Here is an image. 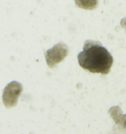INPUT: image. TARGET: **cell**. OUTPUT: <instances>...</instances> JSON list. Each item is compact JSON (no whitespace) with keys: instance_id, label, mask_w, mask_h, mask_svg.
I'll return each instance as SVG.
<instances>
[{"instance_id":"cell-3","label":"cell","mask_w":126,"mask_h":134,"mask_svg":"<svg viewBox=\"0 0 126 134\" xmlns=\"http://www.w3.org/2000/svg\"><path fill=\"white\" fill-rule=\"evenodd\" d=\"M23 90L22 85L16 81H13L6 86L3 90L2 99L6 108H10L16 106Z\"/></svg>"},{"instance_id":"cell-2","label":"cell","mask_w":126,"mask_h":134,"mask_svg":"<svg viewBox=\"0 0 126 134\" xmlns=\"http://www.w3.org/2000/svg\"><path fill=\"white\" fill-rule=\"evenodd\" d=\"M69 52L68 46L61 42L45 52L44 55L48 66L51 69L54 68L57 64L64 60Z\"/></svg>"},{"instance_id":"cell-5","label":"cell","mask_w":126,"mask_h":134,"mask_svg":"<svg viewBox=\"0 0 126 134\" xmlns=\"http://www.w3.org/2000/svg\"><path fill=\"white\" fill-rule=\"evenodd\" d=\"M120 24L122 27L126 29V18H124L121 20Z\"/></svg>"},{"instance_id":"cell-4","label":"cell","mask_w":126,"mask_h":134,"mask_svg":"<svg viewBox=\"0 0 126 134\" xmlns=\"http://www.w3.org/2000/svg\"><path fill=\"white\" fill-rule=\"evenodd\" d=\"M76 7L86 10H92L97 8L98 0H74Z\"/></svg>"},{"instance_id":"cell-1","label":"cell","mask_w":126,"mask_h":134,"mask_svg":"<svg viewBox=\"0 0 126 134\" xmlns=\"http://www.w3.org/2000/svg\"><path fill=\"white\" fill-rule=\"evenodd\" d=\"M83 49L79 53L78 59L83 69L92 73L104 75L110 72L113 58L99 42L87 40L84 42Z\"/></svg>"}]
</instances>
